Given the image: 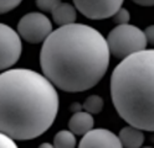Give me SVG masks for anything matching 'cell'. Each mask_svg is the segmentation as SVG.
Returning <instances> with one entry per match:
<instances>
[{"instance_id": "obj_11", "label": "cell", "mask_w": 154, "mask_h": 148, "mask_svg": "<svg viewBox=\"0 0 154 148\" xmlns=\"http://www.w3.org/2000/svg\"><path fill=\"white\" fill-rule=\"evenodd\" d=\"M118 137L122 143V147H140L144 142L143 130L132 125L123 127L119 131Z\"/></svg>"}, {"instance_id": "obj_1", "label": "cell", "mask_w": 154, "mask_h": 148, "mask_svg": "<svg viewBox=\"0 0 154 148\" xmlns=\"http://www.w3.org/2000/svg\"><path fill=\"white\" fill-rule=\"evenodd\" d=\"M109 57L107 38L88 25L73 22L47 36L40 52V65L56 88L80 93L101 82Z\"/></svg>"}, {"instance_id": "obj_3", "label": "cell", "mask_w": 154, "mask_h": 148, "mask_svg": "<svg viewBox=\"0 0 154 148\" xmlns=\"http://www.w3.org/2000/svg\"><path fill=\"white\" fill-rule=\"evenodd\" d=\"M111 96L128 125L154 132V49L122 59L111 77Z\"/></svg>"}, {"instance_id": "obj_14", "label": "cell", "mask_w": 154, "mask_h": 148, "mask_svg": "<svg viewBox=\"0 0 154 148\" xmlns=\"http://www.w3.org/2000/svg\"><path fill=\"white\" fill-rule=\"evenodd\" d=\"M113 22L117 24V25H124V24H128L129 22V19H131V14L126 7H119L117 11L113 14Z\"/></svg>"}, {"instance_id": "obj_21", "label": "cell", "mask_w": 154, "mask_h": 148, "mask_svg": "<svg viewBox=\"0 0 154 148\" xmlns=\"http://www.w3.org/2000/svg\"><path fill=\"white\" fill-rule=\"evenodd\" d=\"M40 147H47V148H51V147H54V144H50V143H42Z\"/></svg>"}, {"instance_id": "obj_17", "label": "cell", "mask_w": 154, "mask_h": 148, "mask_svg": "<svg viewBox=\"0 0 154 148\" xmlns=\"http://www.w3.org/2000/svg\"><path fill=\"white\" fill-rule=\"evenodd\" d=\"M0 147H10V148H14V147H16L15 140H13V138L10 136H8L6 133L0 132Z\"/></svg>"}, {"instance_id": "obj_20", "label": "cell", "mask_w": 154, "mask_h": 148, "mask_svg": "<svg viewBox=\"0 0 154 148\" xmlns=\"http://www.w3.org/2000/svg\"><path fill=\"white\" fill-rule=\"evenodd\" d=\"M81 109H82V105H80L79 103H75L71 105V110L73 112H77V111H81Z\"/></svg>"}, {"instance_id": "obj_19", "label": "cell", "mask_w": 154, "mask_h": 148, "mask_svg": "<svg viewBox=\"0 0 154 148\" xmlns=\"http://www.w3.org/2000/svg\"><path fill=\"white\" fill-rule=\"evenodd\" d=\"M132 1L140 6H154V0H132Z\"/></svg>"}, {"instance_id": "obj_2", "label": "cell", "mask_w": 154, "mask_h": 148, "mask_svg": "<svg viewBox=\"0 0 154 148\" xmlns=\"http://www.w3.org/2000/svg\"><path fill=\"white\" fill-rule=\"evenodd\" d=\"M56 86L45 75L26 68L0 74V132L15 141L41 136L59 112Z\"/></svg>"}, {"instance_id": "obj_9", "label": "cell", "mask_w": 154, "mask_h": 148, "mask_svg": "<svg viewBox=\"0 0 154 148\" xmlns=\"http://www.w3.org/2000/svg\"><path fill=\"white\" fill-rule=\"evenodd\" d=\"M94 120L92 117V114L87 111H77L72 115V117L69 121L70 131H72L77 136H83L90 130L93 128Z\"/></svg>"}, {"instance_id": "obj_15", "label": "cell", "mask_w": 154, "mask_h": 148, "mask_svg": "<svg viewBox=\"0 0 154 148\" xmlns=\"http://www.w3.org/2000/svg\"><path fill=\"white\" fill-rule=\"evenodd\" d=\"M36 6L45 13H51L61 3V0H35Z\"/></svg>"}, {"instance_id": "obj_12", "label": "cell", "mask_w": 154, "mask_h": 148, "mask_svg": "<svg viewBox=\"0 0 154 148\" xmlns=\"http://www.w3.org/2000/svg\"><path fill=\"white\" fill-rule=\"evenodd\" d=\"M76 135L72 131H67V130H62L60 132H57L54 137V147H67L71 148L75 147L77 141H76Z\"/></svg>"}, {"instance_id": "obj_8", "label": "cell", "mask_w": 154, "mask_h": 148, "mask_svg": "<svg viewBox=\"0 0 154 148\" xmlns=\"http://www.w3.org/2000/svg\"><path fill=\"white\" fill-rule=\"evenodd\" d=\"M80 147H122L119 137L113 132L104 128H92L87 133H85Z\"/></svg>"}, {"instance_id": "obj_7", "label": "cell", "mask_w": 154, "mask_h": 148, "mask_svg": "<svg viewBox=\"0 0 154 148\" xmlns=\"http://www.w3.org/2000/svg\"><path fill=\"white\" fill-rule=\"evenodd\" d=\"M75 7L91 20H103L112 17L124 0H72Z\"/></svg>"}, {"instance_id": "obj_6", "label": "cell", "mask_w": 154, "mask_h": 148, "mask_svg": "<svg viewBox=\"0 0 154 148\" xmlns=\"http://www.w3.org/2000/svg\"><path fill=\"white\" fill-rule=\"evenodd\" d=\"M21 37L14 28L0 24V71L11 68L21 56Z\"/></svg>"}, {"instance_id": "obj_16", "label": "cell", "mask_w": 154, "mask_h": 148, "mask_svg": "<svg viewBox=\"0 0 154 148\" xmlns=\"http://www.w3.org/2000/svg\"><path fill=\"white\" fill-rule=\"evenodd\" d=\"M21 1L23 0H0V15L14 10L21 4Z\"/></svg>"}, {"instance_id": "obj_4", "label": "cell", "mask_w": 154, "mask_h": 148, "mask_svg": "<svg viewBox=\"0 0 154 148\" xmlns=\"http://www.w3.org/2000/svg\"><path fill=\"white\" fill-rule=\"evenodd\" d=\"M107 43L111 54L122 59L146 49L148 45L144 31L129 24L116 26L108 33Z\"/></svg>"}, {"instance_id": "obj_18", "label": "cell", "mask_w": 154, "mask_h": 148, "mask_svg": "<svg viewBox=\"0 0 154 148\" xmlns=\"http://www.w3.org/2000/svg\"><path fill=\"white\" fill-rule=\"evenodd\" d=\"M144 35H146L147 42L152 46H154V25L148 26L146 30H144Z\"/></svg>"}, {"instance_id": "obj_13", "label": "cell", "mask_w": 154, "mask_h": 148, "mask_svg": "<svg viewBox=\"0 0 154 148\" xmlns=\"http://www.w3.org/2000/svg\"><path fill=\"white\" fill-rule=\"evenodd\" d=\"M103 105H104L103 99L100 95H91L85 100V103L82 105V109L85 111L94 115V114H100L102 111Z\"/></svg>"}, {"instance_id": "obj_5", "label": "cell", "mask_w": 154, "mask_h": 148, "mask_svg": "<svg viewBox=\"0 0 154 148\" xmlns=\"http://www.w3.org/2000/svg\"><path fill=\"white\" fill-rule=\"evenodd\" d=\"M52 32V22L41 13H29L17 24V33L29 43H41Z\"/></svg>"}, {"instance_id": "obj_10", "label": "cell", "mask_w": 154, "mask_h": 148, "mask_svg": "<svg viewBox=\"0 0 154 148\" xmlns=\"http://www.w3.org/2000/svg\"><path fill=\"white\" fill-rule=\"evenodd\" d=\"M54 22L59 26L70 25L76 21V7L69 3H60L51 11Z\"/></svg>"}]
</instances>
